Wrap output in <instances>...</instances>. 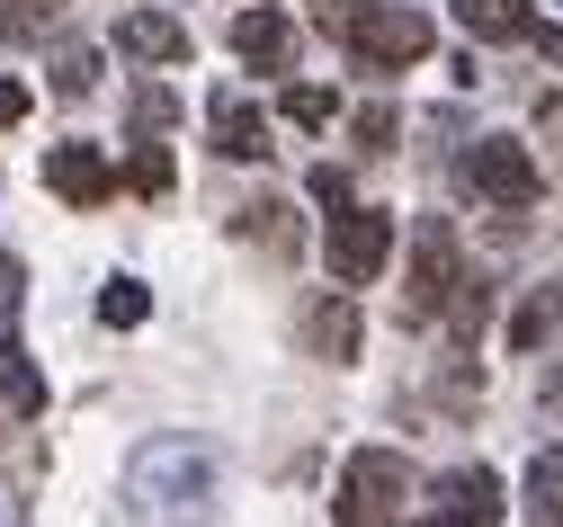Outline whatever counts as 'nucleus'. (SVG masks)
<instances>
[{"label":"nucleus","mask_w":563,"mask_h":527,"mask_svg":"<svg viewBox=\"0 0 563 527\" xmlns=\"http://www.w3.org/2000/svg\"><path fill=\"white\" fill-rule=\"evenodd\" d=\"M233 54H242V63H260V72H287V63H296V19L260 0V10H242V19H233Z\"/></svg>","instance_id":"obj_10"},{"label":"nucleus","mask_w":563,"mask_h":527,"mask_svg":"<svg viewBox=\"0 0 563 527\" xmlns=\"http://www.w3.org/2000/svg\"><path fill=\"white\" fill-rule=\"evenodd\" d=\"M144 314H153V295H144V277H108V286H99V322H108V331H134Z\"/></svg>","instance_id":"obj_18"},{"label":"nucleus","mask_w":563,"mask_h":527,"mask_svg":"<svg viewBox=\"0 0 563 527\" xmlns=\"http://www.w3.org/2000/svg\"><path fill=\"white\" fill-rule=\"evenodd\" d=\"M430 527H501V474L492 465H456L439 483V518Z\"/></svg>","instance_id":"obj_9"},{"label":"nucleus","mask_w":563,"mask_h":527,"mask_svg":"<svg viewBox=\"0 0 563 527\" xmlns=\"http://www.w3.org/2000/svg\"><path fill=\"white\" fill-rule=\"evenodd\" d=\"M19 10H27V19H54V10H63V0H19Z\"/></svg>","instance_id":"obj_27"},{"label":"nucleus","mask_w":563,"mask_h":527,"mask_svg":"<svg viewBox=\"0 0 563 527\" xmlns=\"http://www.w3.org/2000/svg\"><path fill=\"white\" fill-rule=\"evenodd\" d=\"M313 19H322L331 36H349V28H358V19H367V0H313Z\"/></svg>","instance_id":"obj_24"},{"label":"nucleus","mask_w":563,"mask_h":527,"mask_svg":"<svg viewBox=\"0 0 563 527\" xmlns=\"http://www.w3.org/2000/svg\"><path fill=\"white\" fill-rule=\"evenodd\" d=\"M0 403L10 411H45V375L27 366V340H19V277L0 268Z\"/></svg>","instance_id":"obj_7"},{"label":"nucleus","mask_w":563,"mask_h":527,"mask_svg":"<svg viewBox=\"0 0 563 527\" xmlns=\"http://www.w3.org/2000/svg\"><path fill=\"white\" fill-rule=\"evenodd\" d=\"M125 188H134V197H162V188H170V153H153V143H144L134 171H125Z\"/></svg>","instance_id":"obj_20"},{"label":"nucleus","mask_w":563,"mask_h":527,"mask_svg":"<svg viewBox=\"0 0 563 527\" xmlns=\"http://www.w3.org/2000/svg\"><path fill=\"white\" fill-rule=\"evenodd\" d=\"M322 251H331V277H340V286H376L385 260H394V215H385V206H340Z\"/></svg>","instance_id":"obj_6"},{"label":"nucleus","mask_w":563,"mask_h":527,"mask_svg":"<svg viewBox=\"0 0 563 527\" xmlns=\"http://www.w3.org/2000/svg\"><path fill=\"white\" fill-rule=\"evenodd\" d=\"M313 197H322V206H331V215H340V206H358V197H349V171H331V162H322V171H313Z\"/></svg>","instance_id":"obj_25"},{"label":"nucleus","mask_w":563,"mask_h":527,"mask_svg":"<svg viewBox=\"0 0 563 527\" xmlns=\"http://www.w3.org/2000/svg\"><path fill=\"white\" fill-rule=\"evenodd\" d=\"M528 518L563 527V447H537V457H528Z\"/></svg>","instance_id":"obj_16"},{"label":"nucleus","mask_w":563,"mask_h":527,"mask_svg":"<svg viewBox=\"0 0 563 527\" xmlns=\"http://www.w3.org/2000/svg\"><path fill=\"white\" fill-rule=\"evenodd\" d=\"M340 45H349L358 72H402V63H420V54L439 45V28L420 19V10H402V0H367V19L349 28Z\"/></svg>","instance_id":"obj_3"},{"label":"nucleus","mask_w":563,"mask_h":527,"mask_svg":"<svg viewBox=\"0 0 563 527\" xmlns=\"http://www.w3.org/2000/svg\"><path fill=\"white\" fill-rule=\"evenodd\" d=\"M465 295V268H456V233L430 215L411 233V286H402V322H439L448 305Z\"/></svg>","instance_id":"obj_4"},{"label":"nucleus","mask_w":563,"mask_h":527,"mask_svg":"<svg viewBox=\"0 0 563 527\" xmlns=\"http://www.w3.org/2000/svg\"><path fill=\"white\" fill-rule=\"evenodd\" d=\"M54 90H63V99H90V90H99V54H90V45H73V54L54 63Z\"/></svg>","instance_id":"obj_19"},{"label":"nucleus","mask_w":563,"mask_h":527,"mask_svg":"<svg viewBox=\"0 0 563 527\" xmlns=\"http://www.w3.org/2000/svg\"><path fill=\"white\" fill-rule=\"evenodd\" d=\"M305 349L331 358V366H349V358H358V305H349V295H313V305H305Z\"/></svg>","instance_id":"obj_12"},{"label":"nucleus","mask_w":563,"mask_h":527,"mask_svg":"<svg viewBox=\"0 0 563 527\" xmlns=\"http://www.w3.org/2000/svg\"><path fill=\"white\" fill-rule=\"evenodd\" d=\"M170 117H179V99H170V90H134V125H144V134H162Z\"/></svg>","instance_id":"obj_22"},{"label":"nucleus","mask_w":563,"mask_h":527,"mask_svg":"<svg viewBox=\"0 0 563 527\" xmlns=\"http://www.w3.org/2000/svg\"><path fill=\"white\" fill-rule=\"evenodd\" d=\"M233 233L260 242L268 260H287V251H296V206H287V197H251V206L233 215Z\"/></svg>","instance_id":"obj_15"},{"label":"nucleus","mask_w":563,"mask_h":527,"mask_svg":"<svg viewBox=\"0 0 563 527\" xmlns=\"http://www.w3.org/2000/svg\"><path fill=\"white\" fill-rule=\"evenodd\" d=\"M287 125H305V134H313V125H331V90H313V81H305V90H287Z\"/></svg>","instance_id":"obj_21"},{"label":"nucleus","mask_w":563,"mask_h":527,"mask_svg":"<svg viewBox=\"0 0 563 527\" xmlns=\"http://www.w3.org/2000/svg\"><path fill=\"white\" fill-rule=\"evenodd\" d=\"M349 134H358L367 153H385V143H394V108H358V117H349Z\"/></svg>","instance_id":"obj_23"},{"label":"nucleus","mask_w":563,"mask_h":527,"mask_svg":"<svg viewBox=\"0 0 563 527\" xmlns=\"http://www.w3.org/2000/svg\"><path fill=\"white\" fill-rule=\"evenodd\" d=\"M216 153H224V162H260V153H268V117H260L251 99H233V90L216 99Z\"/></svg>","instance_id":"obj_14"},{"label":"nucleus","mask_w":563,"mask_h":527,"mask_svg":"<svg viewBox=\"0 0 563 527\" xmlns=\"http://www.w3.org/2000/svg\"><path fill=\"white\" fill-rule=\"evenodd\" d=\"M456 19H465V36H483V45H537V36H545V19L528 10V0H456Z\"/></svg>","instance_id":"obj_11"},{"label":"nucleus","mask_w":563,"mask_h":527,"mask_svg":"<svg viewBox=\"0 0 563 527\" xmlns=\"http://www.w3.org/2000/svg\"><path fill=\"white\" fill-rule=\"evenodd\" d=\"M125 518L134 527H206L216 518V447L144 438L125 457Z\"/></svg>","instance_id":"obj_1"},{"label":"nucleus","mask_w":563,"mask_h":527,"mask_svg":"<svg viewBox=\"0 0 563 527\" xmlns=\"http://www.w3.org/2000/svg\"><path fill=\"white\" fill-rule=\"evenodd\" d=\"M117 54H134V63H188V28L170 10H134V19H117Z\"/></svg>","instance_id":"obj_13"},{"label":"nucleus","mask_w":563,"mask_h":527,"mask_svg":"<svg viewBox=\"0 0 563 527\" xmlns=\"http://www.w3.org/2000/svg\"><path fill=\"white\" fill-rule=\"evenodd\" d=\"M45 188L63 197V206H108L117 197V171H108V153H99V143H54V153H45Z\"/></svg>","instance_id":"obj_8"},{"label":"nucleus","mask_w":563,"mask_h":527,"mask_svg":"<svg viewBox=\"0 0 563 527\" xmlns=\"http://www.w3.org/2000/svg\"><path fill=\"white\" fill-rule=\"evenodd\" d=\"M554 322H563V286H537L528 305L510 314V349H537V340H545Z\"/></svg>","instance_id":"obj_17"},{"label":"nucleus","mask_w":563,"mask_h":527,"mask_svg":"<svg viewBox=\"0 0 563 527\" xmlns=\"http://www.w3.org/2000/svg\"><path fill=\"white\" fill-rule=\"evenodd\" d=\"M19 117H27V90H19V81H0V125H19Z\"/></svg>","instance_id":"obj_26"},{"label":"nucleus","mask_w":563,"mask_h":527,"mask_svg":"<svg viewBox=\"0 0 563 527\" xmlns=\"http://www.w3.org/2000/svg\"><path fill=\"white\" fill-rule=\"evenodd\" d=\"M465 188H474L483 206H501V215H528V206L545 197V179H537V162H528V143H510V134H483L474 153H465Z\"/></svg>","instance_id":"obj_5"},{"label":"nucleus","mask_w":563,"mask_h":527,"mask_svg":"<svg viewBox=\"0 0 563 527\" xmlns=\"http://www.w3.org/2000/svg\"><path fill=\"white\" fill-rule=\"evenodd\" d=\"M331 527H411V465L394 447H358V457L340 465Z\"/></svg>","instance_id":"obj_2"}]
</instances>
